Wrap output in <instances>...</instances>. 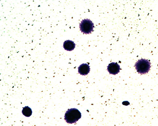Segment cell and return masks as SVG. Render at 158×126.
Wrapping results in <instances>:
<instances>
[{
  "label": "cell",
  "mask_w": 158,
  "mask_h": 126,
  "mask_svg": "<svg viewBox=\"0 0 158 126\" xmlns=\"http://www.w3.org/2000/svg\"><path fill=\"white\" fill-rule=\"evenodd\" d=\"M151 63L148 60L141 59L135 64V67L137 72L141 74L148 73L151 68Z\"/></svg>",
  "instance_id": "7a4b0ae2"
},
{
  "label": "cell",
  "mask_w": 158,
  "mask_h": 126,
  "mask_svg": "<svg viewBox=\"0 0 158 126\" xmlns=\"http://www.w3.org/2000/svg\"><path fill=\"white\" fill-rule=\"evenodd\" d=\"M22 113L24 116L28 117L32 115V111L31 108L28 106H25L23 108Z\"/></svg>",
  "instance_id": "52a82bcc"
},
{
  "label": "cell",
  "mask_w": 158,
  "mask_h": 126,
  "mask_svg": "<svg viewBox=\"0 0 158 126\" xmlns=\"http://www.w3.org/2000/svg\"><path fill=\"white\" fill-rule=\"evenodd\" d=\"M122 104L124 105L127 106L129 105L130 104L128 101H124L123 102Z\"/></svg>",
  "instance_id": "ba28073f"
},
{
  "label": "cell",
  "mask_w": 158,
  "mask_h": 126,
  "mask_svg": "<svg viewBox=\"0 0 158 126\" xmlns=\"http://www.w3.org/2000/svg\"><path fill=\"white\" fill-rule=\"evenodd\" d=\"M90 71V67L87 64H83L78 68V73L82 75H87Z\"/></svg>",
  "instance_id": "5b68a950"
},
{
  "label": "cell",
  "mask_w": 158,
  "mask_h": 126,
  "mask_svg": "<svg viewBox=\"0 0 158 126\" xmlns=\"http://www.w3.org/2000/svg\"><path fill=\"white\" fill-rule=\"evenodd\" d=\"M75 47V44L74 42L71 41H65L63 44L64 49L67 51H71L73 50Z\"/></svg>",
  "instance_id": "8992f818"
},
{
  "label": "cell",
  "mask_w": 158,
  "mask_h": 126,
  "mask_svg": "<svg viewBox=\"0 0 158 126\" xmlns=\"http://www.w3.org/2000/svg\"><path fill=\"white\" fill-rule=\"evenodd\" d=\"M94 23L89 19H85L81 21L80 25V30L85 34L91 33L94 31Z\"/></svg>",
  "instance_id": "3957f363"
},
{
  "label": "cell",
  "mask_w": 158,
  "mask_h": 126,
  "mask_svg": "<svg viewBox=\"0 0 158 126\" xmlns=\"http://www.w3.org/2000/svg\"><path fill=\"white\" fill-rule=\"evenodd\" d=\"M81 117V112L77 109L73 108L69 109L65 112L64 119L67 123H76Z\"/></svg>",
  "instance_id": "6da1fadb"
},
{
  "label": "cell",
  "mask_w": 158,
  "mask_h": 126,
  "mask_svg": "<svg viewBox=\"0 0 158 126\" xmlns=\"http://www.w3.org/2000/svg\"><path fill=\"white\" fill-rule=\"evenodd\" d=\"M107 70L110 74L115 75L120 72L121 69L117 62H112L108 66Z\"/></svg>",
  "instance_id": "277c9868"
}]
</instances>
